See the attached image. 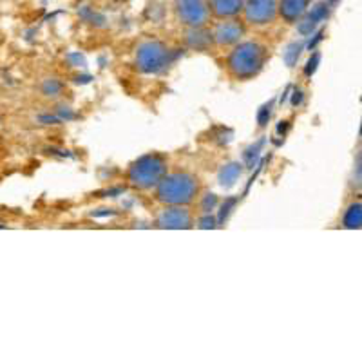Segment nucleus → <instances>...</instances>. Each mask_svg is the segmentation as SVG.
<instances>
[{"label": "nucleus", "instance_id": "1a4fd4ad", "mask_svg": "<svg viewBox=\"0 0 362 362\" xmlns=\"http://www.w3.org/2000/svg\"><path fill=\"white\" fill-rule=\"evenodd\" d=\"M210 8V15L216 21L223 18H238L243 15L245 0H206Z\"/></svg>", "mask_w": 362, "mask_h": 362}, {"label": "nucleus", "instance_id": "6e6552de", "mask_svg": "<svg viewBox=\"0 0 362 362\" xmlns=\"http://www.w3.org/2000/svg\"><path fill=\"white\" fill-rule=\"evenodd\" d=\"M156 226L160 228H190L192 226V212L189 206H163L156 216Z\"/></svg>", "mask_w": 362, "mask_h": 362}, {"label": "nucleus", "instance_id": "f257e3e1", "mask_svg": "<svg viewBox=\"0 0 362 362\" xmlns=\"http://www.w3.org/2000/svg\"><path fill=\"white\" fill-rule=\"evenodd\" d=\"M268 60L264 45L254 40H241L226 54V71L238 80H250L263 71Z\"/></svg>", "mask_w": 362, "mask_h": 362}, {"label": "nucleus", "instance_id": "0eeeda50", "mask_svg": "<svg viewBox=\"0 0 362 362\" xmlns=\"http://www.w3.org/2000/svg\"><path fill=\"white\" fill-rule=\"evenodd\" d=\"M245 33H247V28H245V22L238 18H223L218 21L212 29H210V35H212V42L219 47H234L235 44L243 40Z\"/></svg>", "mask_w": 362, "mask_h": 362}, {"label": "nucleus", "instance_id": "39448f33", "mask_svg": "<svg viewBox=\"0 0 362 362\" xmlns=\"http://www.w3.org/2000/svg\"><path fill=\"white\" fill-rule=\"evenodd\" d=\"M174 15L181 25L189 29L206 28L212 18L206 0H176Z\"/></svg>", "mask_w": 362, "mask_h": 362}, {"label": "nucleus", "instance_id": "9b49d317", "mask_svg": "<svg viewBox=\"0 0 362 362\" xmlns=\"http://www.w3.org/2000/svg\"><path fill=\"white\" fill-rule=\"evenodd\" d=\"M341 226L348 230H361L362 228V199H354L348 203L341 216Z\"/></svg>", "mask_w": 362, "mask_h": 362}, {"label": "nucleus", "instance_id": "f03ea898", "mask_svg": "<svg viewBox=\"0 0 362 362\" xmlns=\"http://www.w3.org/2000/svg\"><path fill=\"white\" fill-rule=\"evenodd\" d=\"M198 194L199 180L190 173H167L156 187V199L163 206H189Z\"/></svg>", "mask_w": 362, "mask_h": 362}, {"label": "nucleus", "instance_id": "7ed1b4c3", "mask_svg": "<svg viewBox=\"0 0 362 362\" xmlns=\"http://www.w3.org/2000/svg\"><path fill=\"white\" fill-rule=\"evenodd\" d=\"M167 174V160L160 154H147L134 161L129 169V183L138 190L156 189Z\"/></svg>", "mask_w": 362, "mask_h": 362}, {"label": "nucleus", "instance_id": "20e7f679", "mask_svg": "<svg viewBox=\"0 0 362 362\" xmlns=\"http://www.w3.org/2000/svg\"><path fill=\"white\" fill-rule=\"evenodd\" d=\"M173 51L158 40H145L136 49V66L148 74L161 73L170 66Z\"/></svg>", "mask_w": 362, "mask_h": 362}, {"label": "nucleus", "instance_id": "423d86ee", "mask_svg": "<svg viewBox=\"0 0 362 362\" xmlns=\"http://www.w3.org/2000/svg\"><path fill=\"white\" fill-rule=\"evenodd\" d=\"M277 18H279V0H245V24L263 28L274 24Z\"/></svg>", "mask_w": 362, "mask_h": 362}, {"label": "nucleus", "instance_id": "9d476101", "mask_svg": "<svg viewBox=\"0 0 362 362\" xmlns=\"http://www.w3.org/2000/svg\"><path fill=\"white\" fill-rule=\"evenodd\" d=\"M313 0H279V17L288 24H296L305 17Z\"/></svg>", "mask_w": 362, "mask_h": 362}]
</instances>
